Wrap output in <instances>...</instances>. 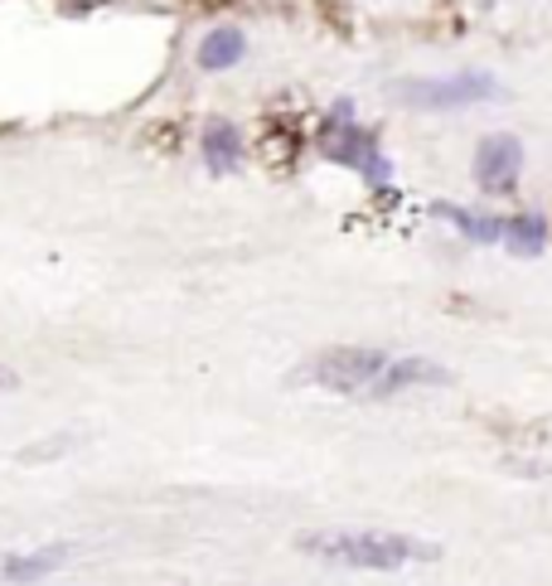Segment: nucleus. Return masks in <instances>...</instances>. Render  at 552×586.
Here are the masks:
<instances>
[{
	"instance_id": "4",
	"label": "nucleus",
	"mask_w": 552,
	"mask_h": 586,
	"mask_svg": "<svg viewBox=\"0 0 552 586\" xmlns=\"http://www.w3.org/2000/svg\"><path fill=\"white\" fill-rule=\"evenodd\" d=\"M402 98H408V102H426V107H451V102L494 98V88H490V78H455V83H412Z\"/></svg>"
},
{
	"instance_id": "2",
	"label": "nucleus",
	"mask_w": 552,
	"mask_h": 586,
	"mask_svg": "<svg viewBox=\"0 0 552 586\" xmlns=\"http://www.w3.org/2000/svg\"><path fill=\"white\" fill-rule=\"evenodd\" d=\"M388 364H393V358L383 350L344 344V350H325V354H315L311 364H301L295 368V383H311V388H325V393H373Z\"/></svg>"
},
{
	"instance_id": "8",
	"label": "nucleus",
	"mask_w": 552,
	"mask_h": 586,
	"mask_svg": "<svg viewBox=\"0 0 552 586\" xmlns=\"http://www.w3.org/2000/svg\"><path fill=\"white\" fill-rule=\"evenodd\" d=\"M223 151L233 155V131H223V127H213V137H209V155L213 160H223Z\"/></svg>"
},
{
	"instance_id": "7",
	"label": "nucleus",
	"mask_w": 552,
	"mask_h": 586,
	"mask_svg": "<svg viewBox=\"0 0 552 586\" xmlns=\"http://www.w3.org/2000/svg\"><path fill=\"white\" fill-rule=\"evenodd\" d=\"M242 59V34L238 30H213L199 49V63L204 69H223V63H238Z\"/></svg>"
},
{
	"instance_id": "1",
	"label": "nucleus",
	"mask_w": 552,
	"mask_h": 586,
	"mask_svg": "<svg viewBox=\"0 0 552 586\" xmlns=\"http://www.w3.org/2000/svg\"><path fill=\"white\" fill-rule=\"evenodd\" d=\"M295 548L320 557L334 567H354V572H398L408 563H436L441 548L408 533H383V528H330V533H301Z\"/></svg>"
},
{
	"instance_id": "5",
	"label": "nucleus",
	"mask_w": 552,
	"mask_h": 586,
	"mask_svg": "<svg viewBox=\"0 0 552 586\" xmlns=\"http://www.w3.org/2000/svg\"><path fill=\"white\" fill-rule=\"evenodd\" d=\"M480 184H490V190H509L519 175V145L509 137H490L480 145V165H475Z\"/></svg>"
},
{
	"instance_id": "3",
	"label": "nucleus",
	"mask_w": 552,
	"mask_h": 586,
	"mask_svg": "<svg viewBox=\"0 0 552 586\" xmlns=\"http://www.w3.org/2000/svg\"><path fill=\"white\" fill-rule=\"evenodd\" d=\"M441 383H451V373L441 364H432V358H393V364L383 368L379 388L369 397H393L402 388H441Z\"/></svg>"
},
{
	"instance_id": "6",
	"label": "nucleus",
	"mask_w": 552,
	"mask_h": 586,
	"mask_svg": "<svg viewBox=\"0 0 552 586\" xmlns=\"http://www.w3.org/2000/svg\"><path fill=\"white\" fill-rule=\"evenodd\" d=\"M69 543H49V548H34V553H16L6 557V577L10 582H39L49 577V572H59L63 563H69Z\"/></svg>"
}]
</instances>
